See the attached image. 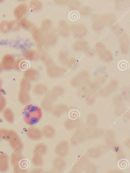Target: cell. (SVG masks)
<instances>
[{
  "label": "cell",
  "instance_id": "obj_1",
  "mask_svg": "<svg viewBox=\"0 0 130 173\" xmlns=\"http://www.w3.org/2000/svg\"><path fill=\"white\" fill-rule=\"evenodd\" d=\"M42 112L40 108L34 105L30 104L25 108L23 116L24 120L30 125L37 124L41 120Z\"/></svg>",
  "mask_w": 130,
  "mask_h": 173
},
{
  "label": "cell",
  "instance_id": "obj_2",
  "mask_svg": "<svg viewBox=\"0 0 130 173\" xmlns=\"http://www.w3.org/2000/svg\"><path fill=\"white\" fill-rule=\"evenodd\" d=\"M7 138L9 140L14 151L21 152L23 149V144L17 133L12 131H9Z\"/></svg>",
  "mask_w": 130,
  "mask_h": 173
},
{
  "label": "cell",
  "instance_id": "obj_3",
  "mask_svg": "<svg viewBox=\"0 0 130 173\" xmlns=\"http://www.w3.org/2000/svg\"><path fill=\"white\" fill-rule=\"evenodd\" d=\"M27 135L29 138L34 140L40 139L43 135L41 130L35 127H31L28 129Z\"/></svg>",
  "mask_w": 130,
  "mask_h": 173
},
{
  "label": "cell",
  "instance_id": "obj_4",
  "mask_svg": "<svg viewBox=\"0 0 130 173\" xmlns=\"http://www.w3.org/2000/svg\"><path fill=\"white\" fill-rule=\"evenodd\" d=\"M68 150V144L66 141H63L59 143L56 146V152L60 157L66 156Z\"/></svg>",
  "mask_w": 130,
  "mask_h": 173
},
{
  "label": "cell",
  "instance_id": "obj_5",
  "mask_svg": "<svg viewBox=\"0 0 130 173\" xmlns=\"http://www.w3.org/2000/svg\"><path fill=\"white\" fill-rule=\"evenodd\" d=\"M72 27V31L74 35L78 38L84 36L86 33V29L82 25H74Z\"/></svg>",
  "mask_w": 130,
  "mask_h": 173
},
{
  "label": "cell",
  "instance_id": "obj_6",
  "mask_svg": "<svg viewBox=\"0 0 130 173\" xmlns=\"http://www.w3.org/2000/svg\"><path fill=\"white\" fill-rule=\"evenodd\" d=\"M27 6L24 4H21L17 6L14 11V14L17 19L20 20L25 18V15L28 12Z\"/></svg>",
  "mask_w": 130,
  "mask_h": 173
},
{
  "label": "cell",
  "instance_id": "obj_7",
  "mask_svg": "<svg viewBox=\"0 0 130 173\" xmlns=\"http://www.w3.org/2000/svg\"><path fill=\"white\" fill-rule=\"evenodd\" d=\"M39 76V74L38 71L33 69L27 70L24 74L25 78L29 81H36L38 79Z\"/></svg>",
  "mask_w": 130,
  "mask_h": 173
},
{
  "label": "cell",
  "instance_id": "obj_8",
  "mask_svg": "<svg viewBox=\"0 0 130 173\" xmlns=\"http://www.w3.org/2000/svg\"><path fill=\"white\" fill-rule=\"evenodd\" d=\"M19 99L21 104L27 105L30 102V96L28 92L21 90L19 93Z\"/></svg>",
  "mask_w": 130,
  "mask_h": 173
},
{
  "label": "cell",
  "instance_id": "obj_9",
  "mask_svg": "<svg viewBox=\"0 0 130 173\" xmlns=\"http://www.w3.org/2000/svg\"><path fill=\"white\" fill-rule=\"evenodd\" d=\"M23 158L14 167V171L15 173H26L27 172V163Z\"/></svg>",
  "mask_w": 130,
  "mask_h": 173
},
{
  "label": "cell",
  "instance_id": "obj_10",
  "mask_svg": "<svg viewBox=\"0 0 130 173\" xmlns=\"http://www.w3.org/2000/svg\"><path fill=\"white\" fill-rule=\"evenodd\" d=\"M42 132L46 138H51L55 135V130L52 126L48 125L43 128Z\"/></svg>",
  "mask_w": 130,
  "mask_h": 173
},
{
  "label": "cell",
  "instance_id": "obj_11",
  "mask_svg": "<svg viewBox=\"0 0 130 173\" xmlns=\"http://www.w3.org/2000/svg\"><path fill=\"white\" fill-rule=\"evenodd\" d=\"M47 151V147L45 144L40 143L36 146L34 150L35 154L42 156L45 154Z\"/></svg>",
  "mask_w": 130,
  "mask_h": 173
},
{
  "label": "cell",
  "instance_id": "obj_12",
  "mask_svg": "<svg viewBox=\"0 0 130 173\" xmlns=\"http://www.w3.org/2000/svg\"><path fill=\"white\" fill-rule=\"evenodd\" d=\"M59 33L63 36H68L70 34V30L68 25L66 22L62 21L59 24Z\"/></svg>",
  "mask_w": 130,
  "mask_h": 173
},
{
  "label": "cell",
  "instance_id": "obj_13",
  "mask_svg": "<svg viewBox=\"0 0 130 173\" xmlns=\"http://www.w3.org/2000/svg\"><path fill=\"white\" fill-rule=\"evenodd\" d=\"M46 86L42 84H38L35 85L33 89V92L35 94L41 95L45 94L47 91Z\"/></svg>",
  "mask_w": 130,
  "mask_h": 173
},
{
  "label": "cell",
  "instance_id": "obj_14",
  "mask_svg": "<svg viewBox=\"0 0 130 173\" xmlns=\"http://www.w3.org/2000/svg\"><path fill=\"white\" fill-rule=\"evenodd\" d=\"M33 36L35 40L37 42L38 46L40 47L43 43L45 42L44 38L43 37L41 32L38 29H35L33 33Z\"/></svg>",
  "mask_w": 130,
  "mask_h": 173
},
{
  "label": "cell",
  "instance_id": "obj_15",
  "mask_svg": "<svg viewBox=\"0 0 130 173\" xmlns=\"http://www.w3.org/2000/svg\"><path fill=\"white\" fill-rule=\"evenodd\" d=\"M38 53L33 50H29L25 53L24 57L25 58L30 60H37L39 58Z\"/></svg>",
  "mask_w": 130,
  "mask_h": 173
},
{
  "label": "cell",
  "instance_id": "obj_16",
  "mask_svg": "<svg viewBox=\"0 0 130 173\" xmlns=\"http://www.w3.org/2000/svg\"><path fill=\"white\" fill-rule=\"evenodd\" d=\"M53 164L54 168L57 170L60 171L64 168L65 163L62 159L57 158L54 160Z\"/></svg>",
  "mask_w": 130,
  "mask_h": 173
},
{
  "label": "cell",
  "instance_id": "obj_17",
  "mask_svg": "<svg viewBox=\"0 0 130 173\" xmlns=\"http://www.w3.org/2000/svg\"><path fill=\"white\" fill-rule=\"evenodd\" d=\"M23 158L21 152L14 151L12 154L11 157V162L12 165L14 167Z\"/></svg>",
  "mask_w": 130,
  "mask_h": 173
},
{
  "label": "cell",
  "instance_id": "obj_18",
  "mask_svg": "<svg viewBox=\"0 0 130 173\" xmlns=\"http://www.w3.org/2000/svg\"><path fill=\"white\" fill-rule=\"evenodd\" d=\"M21 90L28 92L31 88V84L29 81L26 78L22 80L21 82Z\"/></svg>",
  "mask_w": 130,
  "mask_h": 173
},
{
  "label": "cell",
  "instance_id": "obj_19",
  "mask_svg": "<svg viewBox=\"0 0 130 173\" xmlns=\"http://www.w3.org/2000/svg\"><path fill=\"white\" fill-rule=\"evenodd\" d=\"M32 164L35 167L41 166L43 163V160L41 156L35 154L32 158Z\"/></svg>",
  "mask_w": 130,
  "mask_h": 173
},
{
  "label": "cell",
  "instance_id": "obj_20",
  "mask_svg": "<svg viewBox=\"0 0 130 173\" xmlns=\"http://www.w3.org/2000/svg\"><path fill=\"white\" fill-rule=\"evenodd\" d=\"M45 42L49 45L55 44L56 40V35L54 34H50L47 35L44 38Z\"/></svg>",
  "mask_w": 130,
  "mask_h": 173
},
{
  "label": "cell",
  "instance_id": "obj_21",
  "mask_svg": "<svg viewBox=\"0 0 130 173\" xmlns=\"http://www.w3.org/2000/svg\"><path fill=\"white\" fill-rule=\"evenodd\" d=\"M30 6L31 9L35 11L40 10L42 8L41 2L37 1H33L31 2Z\"/></svg>",
  "mask_w": 130,
  "mask_h": 173
},
{
  "label": "cell",
  "instance_id": "obj_22",
  "mask_svg": "<svg viewBox=\"0 0 130 173\" xmlns=\"http://www.w3.org/2000/svg\"><path fill=\"white\" fill-rule=\"evenodd\" d=\"M83 138V135L82 133L80 132H79L73 136V138L72 139V141L73 142L72 144H78L82 141V139Z\"/></svg>",
  "mask_w": 130,
  "mask_h": 173
},
{
  "label": "cell",
  "instance_id": "obj_23",
  "mask_svg": "<svg viewBox=\"0 0 130 173\" xmlns=\"http://www.w3.org/2000/svg\"><path fill=\"white\" fill-rule=\"evenodd\" d=\"M27 62L22 60L17 61L15 65L16 68L19 70H24L26 69L28 65Z\"/></svg>",
  "mask_w": 130,
  "mask_h": 173
},
{
  "label": "cell",
  "instance_id": "obj_24",
  "mask_svg": "<svg viewBox=\"0 0 130 173\" xmlns=\"http://www.w3.org/2000/svg\"><path fill=\"white\" fill-rule=\"evenodd\" d=\"M51 21L49 20H45L43 21L41 25L42 30L45 32L48 31L51 27Z\"/></svg>",
  "mask_w": 130,
  "mask_h": 173
},
{
  "label": "cell",
  "instance_id": "obj_25",
  "mask_svg": "<svg viewBox=\"0 0 130 173\" xmlns=\"http://www.w3.org/2000/svg\"><path fill=\"white\" fill-rule=\"evenodd\" d=\"M66 108L63 105H59L57 106L54 109L53 111V114L55 115H60L64 112Z\"/></svg>",
  "mask_w": 130,
  "mask_h": 173
},
{
  "label": "cell",
  "instance_id": "obj_26",
  "mask_svg": "<svg viewBox=\"0 0 130 173\" xmlns=\"http://www.w3.org/2000/svg\"><path fill=\"white\" fill-rule=\"evenodd\" d=\"M20 24L22 27L26 29L30 28L31 26V24L25 18L20 20Z\"/></svg>",
  "mask_w": 130,
  "mask_h": 173
},
{
  "label": "cell",
  "instance_id": "obj_27",
  "mask_svg": "<svg viewBox=\"0 0 130 173\" xmlns=\"http://www.w3.org/2000/svg\"><path fill=\"white\" fill-rule=\"evenodd\" d=\"M6 111L5 116L6 120L10 123H12L14 121V114L13 112L10 109L7 110Z\"/></svg>",
  "mask_w": 130,
  "mask_h": 173
},
{
  "label": "cell",
  "instance_id": "obj_28",
  "mask_svg": "<svg viewBox=\"0 0 130 173\" xmlns=\"http://www.w3.org/2000/svg\"><path fill=\"white\" fill-rule=\"evenodd\" d=\"M89 154L92 158H96L98 157L99 154V151L96 149H92L89 151Z\"/></svg>",
  "mask_w": 130,
  "mask_h": 173
},
{
  "label": "cell",
  "instance_id": "obj_29",
  "mask_svg": "<svg viewBox=\"0 0 130 173\" xmlns=\"http://www.w3.org/2000/svg\"><path fill=\"white\" fill-rule=\"evenodd\" d=\"M11 26V27L13 28L14 31H17L20 29V24L17 21H14Z\"/></svg>",
  "mask_w": 130,
  "mask_h": 173
},
{
  "label": "cell",
  "instance_id": "obj_30",
  "mask_svg": "<svg viewBox=\"0 0 130 173\" xmlns=\"http://www.w3.org/2000/svg\"><path fill=\"white\" fill-rule=\"evenodd\" d=\"M72 3H71V5H70V9H72L73 10H76L78 9V8L79 7V3H78V2L77 1H74Z\"/></svg>",
  "mask_w": 130,
  "mask_h": 173
}]
</instances>
